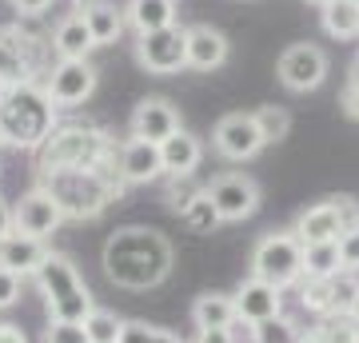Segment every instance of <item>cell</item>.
<instances>
[{"label": "cell", "mask_w": 359, "mask_h": 343, "mask_svg": "<svg viewBox=\"0 0 359 343\" xmlns=\"http://www.w3.org/2000/svg\"><path fill=\"white\" fill-rule=\"evenodd\" d=\"M104 276L124 288V292H152L172 276L176 267V252L168 243L164 231L144 228V224H128V228H116L104 240L100 252Z\"/></svg>", "instance_id": "6da1fadb"}, {"label": "cell", "mask_w": 359, "mask_h": 343, "mask_svg": "<svg viewBox=\"0 0 359 343\" xmlns=\"http://www.w3.org/2000/svg\"><path fill=\"white\" fill-rule=\"evenodd\" d=\"M40 188L60 203L65 220H96L108 212V203L124 196L128 184L120 180L112 160V164H100V168H68V172L40 176Z\"/></svg>", "instance_id": "7a4b0ae2"}, {"label": "cell", "mask_w": 359, "mask_h": 343, "mask_svg": "<svg viewBox=\"0 0 359 343\" xmlns=\"http://www.w3.org/2000/svg\"><path fill=\"white\" fill-rule=\"evenodd\" d=\"M52 128H56V104L48 100L40 80L0 92V140L8 148L36 152Z\"/></svg>", "instance_id": "3957f363"}, {"label": "cell", "mask_w": 359, "mask_h": 343, "mask_svg": "<svg viewBox=\"0 0 359 343\" xmlns=\"http://www.w3.org/2000/svg\"><path fill=\"white\" fill-rule=\"evenodd\" d=\"M116 160L112 136L96 124H56L48 140L36 148V176L68 172V168H100Z\"/></svg>", "instance_id": "277c9868"}, {"label": "cell", "mask_w": 359, "mask_h": 343, "mask_svg": "<svg viewBox=\"0 0 359 343\" xmlns=\"http://www.w3.org/2000/svg\"><path fill=\"white\" fill-rule=\"evenodd\" d=\"M36 288L44 295L48 319H68V323H84L92 316V292L80 280L76 264L60 252H48V260L36 267Z\"/></svg>", "instance_id": "5b68a950"}, {"label": "cell", "mask_w": 359, "mask_h": 343, "mask_svg": "<svg viewBox=\"0 0 359 343\" xmlns=\"http://www.w3.org/2000/svg\"><path fill=\"white\" fill-rule=\"evenodd\" d=\"M252 276L271 288H295L304 280V243L292 228L287 231H268L252 248Z\"/></svg>", "instance_id": "8992f818"}, {"label": "cell", "mask_w": 359, "mask_h": 343, "mask_svg": "<svg viewBox=\"0 0 359 343\" xmlns=\"http://www.w3.org/2000/svg\"><path fill=\"white\" fill-rule=\"evenodd\" d=\"M44 52H52V44L32 36L28 28L0 25V88L44 80V72L52 68V64H44Z\"/></svg>", "instance_id": "52a82bcc"}, {"label": "cell", "mask_w": 359, "mask_h": 343, "mask_svg": "<svg viewBox=\"0 0 359 343\" xmlns=\"http://www.w3.org/2000/svg\"><path fill=\"white\" fill-rule=\"evenodd\" d=\"M292 231L299 236V243L344 240V236L359 231V200H351V196H327V200L304 208V212L295 216Z\"/></svg>", "instance_id": "ba28073f"}, {"label": "cell", "mask_w": 359, "mask_h": 343, "mask_svg": "<svg viewBox=\"0 0 359 343\" xmlns=\"http://www.w3.org/2000/svg\"><path fill=\"white\" fill-rule=\"evenodd\" d=\"M295 288H299L304 311H311L316 319L351 316V304H355V292H359V271L344 267V271H335V276H304Z\"/></svg>", "instance_id": "9c48e42d"}, {"label": "cell", "mask_w": 359, "mask_h": 343, "mask_svg": "<svg viewBox=\"0 0 359 343\" xmlns=\"http://www.w3.org/2000/svg\"><path fill=\"white\" fill-rule=\"evenodd\" d=\"M136 60L152 76H172L180 68H188V28L172 25L136 36Z\"/></svg>", "instance_id": "30bf717a"}, {"label": "cell", "mask_w": 359, "mask_h": 343, "mask_svg": "<svg viewBox=\"0 0 359 343\" xmlns=\"http://www.w3.org/2000/svg\"><path fill=\"white\" fill-rule=\"evenodd\" d=\"M96 80H100V72L92 60H56L40 84L56 108H80L96 92Z\"/></svg>", "instance_id": "8fae6325"}, {"label": "cell", "mask_w": 359, "mask_h": 343, "mask_svg": "<svg viewBox=\"0 0 359 343\" xmlns=\"http://www.w3.org/2000/svg\"><path fill=\"white\" fill-rule=\"evenodd\" d=\"M212 148H216V156H224L228 164H248V160H256L259 148H268V144L259 136L256 116L252 112H228V116H219L216 128H212Z\"/></svg>", "instance_id": "7c38bea8"}, {"label": "cell", "mask_w": 359, "mask_h": 343, "mask_svg": "<svg viewBox=\"0 0 359 343\" xmlns=\"http://www.w3.org/2000/svg\"><path fill=\"white\" fill-rule=\"evenodd\" d=\"M204 191H208V200L216 203L224 224H240V220L256 216V208H259V184L252 176H244V172H224Z\"/></svg>", "instance_id": "4fadbf2b"}, {"label": "cell", "mask_w": 359, "mask_h": 343, "mask_svg": "<svg viewBox=\"0 0 359 343\" xmlns=\"http://www.w3.org/2000/svg\"><path fill=\"white\" fill-rule=\"evenodd\" d=\"M276 72L287 92H316L327 80V52L316 44H292V48H283Z\"/></svg>", "instance_id": "5bb4252c"}, {"label": "cell", "mask_w": 359, "mask_h": 343, "mask_svg": "<svg viewBox=\"0 0 359 343\" xmlns=\"http://www.w3.org/2000/svg\"><path fill=\"white\" fill-rule=\"evenodd\" d=\"M13 224L20 236H36V240H48L52 231L65 224V212H60V203L52 200L48 191L40 188H28L20 200L13 203Z\"/></svg>", "instance_id": "9a60e30c"}, {"label": "cell", "mask_w": 359, "mask_h": 343, "mask_svg": "<svg viewBox=\"0 0 359 343\" xmlns=\"http://www.w3.org/2000/svg\"><path fill=\"white\" fill-rule=\"evenodd\" d=\"M231 300H236V319L248 323V328L283 316V292L271 288V283H264V280H256V276H248V280L231 292Z\"/></svg>", "instance_id": "2e32d148"}, {"label": "cell", "mask_w": 359, "mask_h": 343, "mask_svg": "<svg viewBox=\"0 0 359 343\" xmlns=\"http://www.w3.org/2000/svg\"><path fill=\"white\" fill-rule=\"evenodd\" d=\"M180 112L176 104L164 100V96H148L132 108V120H128V132L136 140H152V144H164L172 132H180Z\"/></svg>", "instance_id": "e0dca14e"}, {"label": "cell", "mask_w": 359, "mask_h": 343, "mask_svg": "<svg viewBox=\"0 0 359 343\" xmlns=\"http://www.w3.org/2000/svg\"><path fill=\"white\" fill-rule=\"evenodd\" d=\"M116 172L124 184H152V180L164 176V160H160V144L152 140H128L116 148Z\"/></svg>", "instance_id": "ac0fdd59"}, {"label": "cell", "mask_w": 359, "mask_h": 343, "mask_svg": "<svg viewBox=\"0 0 359 343\" xmlns=\"http://www.w3.org/2000/svg\"><path fill=\"white\" fill-rule=\"evenodd\" d=\"M228 52H231V44L219 28H212V25L188 28V68H196V72H216V68L228 64Z\"/></svg>", "instance_id": "d6986e66"}, {"label": "cell", "mask_w": 359, "mask_h": 343, "mask_svg": "<svg viewBox=\"0 0 359 343\" xmlns=\"http://www.w3.org/2000/svg\"><path fill=\"white\" fill-rule=\"evenodd\" d=\"M48 252H52L48 240L13 231V236L0 240V267H8V271H16V276L25 280V276H36V267L48 260Z\"/></svg>", "instance_id": "ffe728a7"}, {"label": "cell", "mask_w": 359, "mask_h": 343, "mask_svg": "<svg viewBox=\"0 0 359 343\" xmlns=\"http://www.w3.org/2000/svg\"><path fill=\"white\" fill-rule=\"evenodd\" d=\"M160 160H164V176H192L204 160V140L188 128H180L160 144Z\"/></svg>", "instance_id": "44dd1931"}, {"label": "cell", "mask_w": 359, "mask_h": 343, "mask_svg": "<svg viewBox=\"0 0 359 343\" xmlns=\"http://www.w3.org/2000/svg\"><path fill=\"white\" fill-rule=\"evenodd\" d=\"M48 44H52V56L56 60H88V52L96 48V40H92V32H88V25H84L80 13L65 16L60 25L52 28Z\"/></svg>", "instance_id": "7402d4cb"}, {"label": "cell", "mask_w": 359, "mask_h": 343, "mask_svg": "<svg viewBox=\"0 0 359 343\" xmlns=\"http://www.w3.org/2000/svg\"><path fill=\"white\" fill-rule=\"evenodd\" d=\"M80 16H84V25H88L92 40H96V48L116 44V40L124 36V28H128L124 8H116V4H108V0H92V4H84V8H80Z\"/></svg>", "instance_id": "603a6c76"}, {"label": "cell", "mask_w": 359, "mask_h": 343, "mask_svg": "<svg viewBox=\"0 0 359 343\" xmlns=\"http://www.w3.org/2000/svg\"><path fill=\"white\" fill-rule=\"evenodd\" d=\"M124 20L136 28V36L156 32V28H172L176 25V0H128Z\"/></svg>", "instance_id": "cb8c5ba5"}, {"label": "cell", "mask_w": 359, "mask_h": 343, "mask_svg": "<svg viewBox=\"0 0 359 343\" xmlns=\"http://www.w3.org/2000/svg\"><path fill=\"white\" fill-rule=\"evenodd\" d=\"M192 323L196 328H231L236 323V300L228 292H204L192 304Z\"/></svg>", "instance_id": "d4e9b609"}, {"label": "cell", "mask_w": 359, "mask_h": 343, "mask_svg": "<svg viewBox=\"0 0 359 343\" xmlns=\"http://www.w3.org/2000/svg\"><path fill=\"white\" fill-rule=\"evenodd\" d=\"M320 16L332 40H359V0H327Z\"/></svg>", "instance_id": "484cf974"}, {"label": "cell", "mask_w": 359, "mask_h": 343, "mask_svg": "<svg viewBox=\"0 0 359 343\" xmlns=\"http://www.w3.org/2000/svg\"><path fill=\"white\" fill-rule=\"evenodd\" d=\"M335 271H344L339 240H332V243H304V276H335Z\"/></svg>", "instance_id": "4316f807"}, {"label": "cell", "mask_w": 359, "mask_h": 343, "mask_svg": "<svg viewBox=\"0 0 359 343\" xmlns=\"http://www.w3.org/2000/svg\"><path fill=\"white\" fill-rule=\"evenodd\" d=\"M252 116H256V128H259V136H264V144L287 140V132H292V112H287V108L264 104V108H256Z\"/></svg>", "instance_id": "83f0119b"}, {"label": "cell", "mask_w": 359, "mask_h": 343, "mask_svg": "<svg viewBox=\"0 0 359 343\" xmlns=\"http://www.w3.org/2000/svg\"><path fill=\"white\" fill-rule=\"evenodd\" d=\"M180 220H184L196 236H212V231L224 224V220H219V212H216V203L208 200V191H200V196H196V200L180 212Z\"/></svg>", "instance_id": "f1b7e54d"}, {"label": "cell", "mask_w": 359, "mask_h": 343, "mask_svg": "<svg viewBox=\"0 0 359 343\" xmlns=\"http://www.w3.org/2000/svg\"><path fill=\"white\" fill-rule=\"evenodd\" d=\"M120 328H124V319L104 311V307H92V316L84 319V331H88L92 343H116L120 339Z\"/></svg>", "instance_id": "f546056e"}, {"label": "cell", "mask_w": 359, "mask_h": 343, "mask_svg": "<svg viewBox=\"0 0 359 343\" xmlns=\"http://www.w3.org/2000/svg\"><path fill=\"white\" fill-rule=\"evenodd\" d=\"M116 343H184L180 335L164 328H152V323H140V319H124V328H120V339Z\"/></svg>", "instance_id": "4dcf8cb0"}, {"label": "cell", "mask_w": 359, "mask_h": 343, "mask_svg": "<svg viewBox=\"0 0 359 343\" xmlns=\"http://www.w3.org/2000/svg\"><path fill=\"white\" fill-rule=\"evenodd\" d=\"M295 331H299V323H292L287 316H276L268 323H256L248 331V339L252 343H295Z\"/></svg>", "instance_id": "1f68e13d"}, {"label": "cell", "mask_w": 359, "mask_h": 343, "mask_svg": "<svg viewBox=\"0 0 359 343\" xmlns=\"http://www.w3.org/2000/svg\"><path fill=\"white\" fill-rule=\"evenodd\" d=\"M200 184H196L192 176H168V184H164V200H168V208H172V212H184V208H188V203L196 200V196H200Z\"/></svg>", "instance_id": "d6a6232c"}, {"label": "cell", "mask_w": 359, "mask_h": 343, "mask_svg": "<svg viewBox=\"0 0 359 343\" xmlns=\"http://www.w3.org/2000/svg\"><path fill=\"white\" fill-rule=\"evenodd\" d=\"M316 323L323 331V343H359V319L351 316H323Z\"/></svg>", "instance_id": "836d02e7"}, {"label": "cell", "mask_w": 359, "mask_h": 343, "mask_svg": "<svg viewBox=\"0 0 359 343\" xmlns=\"http://www.w3.org/2000/svg\"><path fill=\"white\" fill-rule=\"evenodd\" d=\"M44 343H92L84 323H68V319H48L44 328Z\"/></svg>", "instance_id": "e575fe53"}, {"label": "cell", "mask_w": 359, "mask_h": 343, "mask_svg": "<svg viewBox=\"0 0 359 343\" xmlns=\"http://www.w3.org/2000/svg\"><path fill=\"white\" fill-rule=\"evenodd\" d=\"M240 331H252L248 328V323H240V319H236V323H231V328H196V339L192 343H240Z\"/></svg>", "instance_id": "d590c367"}, {"label": "cell", "mask_w": 359, "mask_h": 343, "mask_svg": "<svg viewBox=\"0 0 359 343\" xmlns=\"http://www.w3.org/2000/svg\"><path fill=\"white\" fill-rule=\"evenodd\" d=\"M16 300H20V276L8 271V267H0V311H8Z\"/></svg>", "instance_id": "8d00e7d4"}, {"label": "cell", "mask_w": 359, "mask_h": 343, "mask_svg": "<svg viewBox=\"0 0 359 343\" xmlns=\"http://www.w3.org/2000/svg\"><path fill=\"white\" fill-rule=\"evenodd\" d=\"M344 112L351 120H359V60L351 64V72H347V84H344Z\"/></svg>", "instance_id": "74e56055"}, {"label": "cell", "mask_w": 359, "mask_h": 343, "mask_svg": "<svg viewBox=\"0 0 359 343\" xmlns=\"http://www.w3.org/2000/svg\"><path fill=\"white\" fill-rule=\"evenodd\" d=\"M339 252H344V267L359 271V231H351V236L339 240Z\"/></svg>", "instance_id": "f35d334b"}, {"label": "cell", "mask_w": 359, "mask_h": 343, "mask_svg": "<svg viewBox=\"0 0 359 343\" xmlns=\"http://www.w3.org/2000/svg\"><path fill=\"white\" fill-rule=\"evenodd\" d=\"M20 16H44L52 8V0H8Z\"/></svg>", "instance_id": "ab89813d"}, {"label": "cell", "mask_w": 359, "mask_h": 343, "mask_svg": "<svg viewBox=\"0 0 359 343\" xmlns=\"http://www.w3.org/2000/svg\"><path fill=\"white\" fill-rule=\"evenodd\" d=\"M13 231H16V224H13V208L4 203V196H0V240H4V236H13Z\"/></svg>", "instance_id": "60d3db41"}, {"label": "cell", "mask_w": 359, "mask_h": 343, "mask_svg": "<svg viewBox=\"0 0 359 343\" xmlns=\"http://www.w3.org/2000/svg\"><path fill=\"white\" fill-rule=\"evenodd\" d=\"M0 343H28V335L16 323H0Z\"/></svg>", "instance_id": "b9f144b4"}, {"label": "cell", "mask_w": 359, "mask_h": 343, "mask_svg": "<svg viewBox=\"0 0 359 343\" xmlns=\"http://www.w3.org/2000/svg\"><path fill=\"white\" fill-rule=\"evenodd\" d=\"M351 319H359V292H355V304H351Z\"/></svg>", "instance_id": "7bdbcfd3"}, {"label": "cell", "mask_w": 359, "mask_h": 343, "mask_svg": "<svg viewBox=\"0 0 359 343\" xmlns=\"http://www.w3.org/2000/svg\"><path fill=\"white\" fill-rule=\"evenodd\" d=\"M72 4H80V8H84V4H92V0H72Z\"/></svg>", "instance_id": "ee69618b"}, {"label": "cell", "mask_w": 359, "mask_h": 343, "mask_svg": "<svg viewBox=\"0 0 359 343\" xmlns=\"http://www.w3.org/2000/svg\"><path fill=\"white\" fill-rule=\"evenodd\" d=\"M308 4H320V8H323V4H327V0H308Z\"/></svg>", "instance_id": "f6af8a7d"}, {"label": "cell", "mask_w": 359, "mask_h": 343, "mask_svg": "<svg viewBox=\"0 0 359 343\" xmlns=\"http://www.w3.org/2000/svg\"><path fill=\"white\" fill-rule=\"evenodd\" d=\"M0 148H4V140H0Z\"/></svg>", "instance_id": "bcb514c9"}, {"label": "cell", "mask_w": 359, "mask_h": 343, "mask_svg": "<svg viewBox=\"0 0 359 343\" xmlns=\"http://www.w3.org/2000/svg\"><path fill=\"white\" fill-rule=\"evenodd\" d=\"M0 92H4V88H0Z\"/></svg>", "instance_id": "7dc6e473"}]
</instances>
